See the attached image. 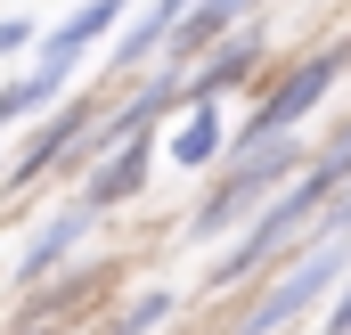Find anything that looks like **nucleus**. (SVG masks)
<instances>
[{
	"mask_svg": "<svg viewBox=\"0 0 351 335\" xmlns=\"http://www.w3.org/2000/svg\"><path fill=\"white\" fill-rule=\"evenodd\" d=\"M90 123H98V106H90V98H74V106H58V115H49V131H41V139H33L25 156H16V172H8V180H16V188L49 180V172H58L66 156H74V148H82V131H90Z\"/></svg>",
	"mask_w": 351,
	"mask_h": 335,
	"instance_id": "nucleus-6",
	"label": "nucleus"
},
{
	"mask_svg": "<svg viewBox=\"0 0 351 335\" xmlns=\"http://www.w3.org/2000/svg\"><path fill=\"white\" fill-rule=\"evenodd\" d=\"M294 172H302V148L294 139H269V148H245V156H229V172L204 188V205H196V238H221V229H237V221H254L269 196H286L294 188Z\"/></svg>",
	"mask_w": 351,
	"mask_h": 335,
	"instance_id": "nucleus-1",
	"label": "nucleus"
},
{
	"mask_svg": "<svg viewBox=\"0 0 351 335\" xmlns=\"http://www.w3.org/2000/svg\"><path fill=\"white\" fill-rule=\"evenodd\" d=\"M343 66H351V41H327L319 58H302V66H294V74H286V82H278L262 106H254V123L229 139V156H245V148H269V139H294V123H302V115H311V106L335 90V74H343Z\"/></svg>",
	"mask_w": 351,
	"mask_h": 335,
	"instance_id": "nucleus-2",
	"label": "nucleus"
},
{
	"mask_svg": "<svg viewBox=\"0 0 351 335\" xmlns=\"http://www.w3.org/2000/svg\"><path fill=\"white\" fill-rule=\"evenodd\" d=\"M188 8H196V0H147V16H139L123 41H114V66H147V58L172 41V25L188 16Z\"/></svg>",
	"mask_w": 351,
	"mask_h": 335,
	"instance_id": "nucleus-10",
	"label": "nucleus"
},
{
	"mask_svg": "<svg viewBox=\"0 0 351 335\" xmlns=\"http://www.w3.org/2000/svg\"><path fill=\"white\" fill-rule=\"evenodd\" d=\"M254 58H262V41H254V33H237L229 49H213V58H204V66L180 82V106H213L221 90H237L245 74H254Z\"/></svg>",
	"mask_w": 351,
	"mask_h": 335,
	"instance_id": "nucleus-9",
	"label": "nucleus"
},
{
	"mask_svg": "<svg viewBox=\"0 0 351 335\" xmlns=\"http://www.w3.org/2000/svg\"><path fill=\"white\" fill-rule=\"evenodd\" d=\"M221 148H229V123H221V106H188V123L172 131V164H180V172H204Z\"/></svg>",
	"mask_w": 351,
	"mask_h": 335,
	"instance_id": "nucleus-11",
	"label": "nucleus"
},
{
	"mask_svg": "<svg viewBox=\"0 0 351 335\" xmlns=\"http://www.w3.org/2000/svg\"><path fill=\"white\" fill-rule=\"evenodd\" d=\"M327 335H351V278H343V294H335V311H327Z\"/></svg>",
	"mask_w": 351,
	"mask_h": 335,
	"instance_id": "nucleus-15",
	"label": "nucleus"
},
{
	"mask_svg": "<svg viewBox=\"0 0 351 335\" xmlns=\"http://www.w3.org/2000/svg\"><path fill=\"white\" fill-rule=\"evenodd\" d=\"M123 8H131V0H82V8H66V16L41 33L33 74H41L49 90H66V82H74V66H82V58L106 41V33H114V25H123Z\"/></svg>",
	"mask_w": 351,
	"mask_h": 335,
	"instance_id": "nucleus-4",
	"label": "nucleus"
},
{
	"mask_svg": "<svg viewBox=\"0 0 351 335\" xmlns=\"http://www.w3.org/2000/svg\"><path fill=\"white\" fill-rule=\"evenodd\" d=\"M343 262H351L343 238H302V262H294V270L269 286L262 303L237 319V335H278V327H294V319H302V311H311V303H319V294L343 278Z\"/></svg>",
	"mask_w": 351,
	"mask_h": 335,
	"instance_id": "nucleus-3",
	"label": "nucleus"
},
{
	"mask_svg": "<svg viewBox=\"0 0 351 335\" xmlns=\"http://www.w3.org/2000/svg\"><path fill=\"white\" fill-rule=\"evenodd\" d=\"M172 286H147V294H131V311H123V319H114V335H147V327H164V319H172Z\"/></svg>",
	"mask_w": 351,
	"mask_h": 335,
	"instance_id": "nucleus-13",
	"label": "nucleus"
},
{
	"mask_svg": "<svg viewBox=\"0 0 351 335\" xmlns=\"http://www.w3.org/2000/svg\"><path fill=\"white\" fill-rule=\"evenodd\" d=\"M147 164H156V148H147V139H131V148H114V156H98L74 205H82L90 221H98V213H114V205H131V196L147 188Z\"/></svg>",
	"mask_w": 351,
	"mask_h": 335,
	"instance_id": "nucleus-5",
	"label": "nucleus"
},
{
	"mask_svg": "<svg viewBox=\"0 0 351 335\" xmlns=\"http://www.w3.org/2000/svg\"><path fill=\"white\" fill-rule=\"evenodd\" d=\"M245 16H254V0H196V8L172 25L164 58H172V66H196V58H213V41H221L229 25H245Z\"/></svg>",
	"mask_w": 351,
	"mask_h": 335,
	"instance_id": "nucleus-7",
	"label": "nucleus"
},
{
	"mask_svg": "<svg viewBox=\"0 0 351 335\" xmlns=\"http://www.w3.org/2000/svg\"><path fill=\"white\" fill-rule=\"evenodd\" d=\"M82 238H90V213H82V205H66V213H58V221H49L33 246L16 253V286H41V278H58V270L82 253Z\"/></svg>",
	"mask_w": 351,
	"mask_h": 335,
	"instance_id": "nucleus-8",
	"label": "nucleus"
},
{
	"mask_svg": "<svg viewBox=\"0 0 351 335\" xmlns=\"http://www.w3.org/2000/svg\"><path fill=\"white\" fill-rule=\"evenodd\" d=\"M41 33H33V16H0V58H25Z\"/></svg>",
	"mask_w": 351,
	"mask_h": 335,
	"instance_id": "nucleus-14",
	"label": "nucleus"
},
{
	"mask_svg": "<svg viewBox=\"0 0 351 335\" xmlns=\"http://www.w3.org/2000/svg\"><path fill=\"white\" fill-rule=\"evenodd\" d=\"M58 106V90L41 82V74H16V82H0V123H25V115H49Z\"/></svg>",
	"mask_w": 351,
	"mask_h": 335,
	"instance_id": "nucleus-12",
	"label": "nucleus"
},
{
	"mask_svg": "<svg viewBox=\"0 0 351 335\" xmlns=\"http://www.w3.org/2000/svg\"><path fill=\"white\" fill-rule=\"evenodd\" d=\"M16 335H41V327H16Z\"/></svg>",
	"mask_w": 351,
	"mask_h": 335,
	"instance_id": "nucleus-16",
	"label": "nucleus"
}]
</instances>
